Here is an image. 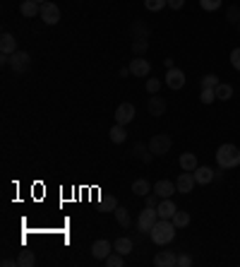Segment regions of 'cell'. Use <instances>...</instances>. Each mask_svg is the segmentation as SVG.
Instances as JSON below:
<instances>
[{
  "instance_id": "cell-1",
  "label": "cell",
  "mask_w": 240,
  "mask_h": 267,
  "mask_svg": "<svg viewBox=\"0 0 240 267\" xmlns=\"http://www.w3.org/2000/svg\"><path fill=\"white\" fill-rule=\"evenodd\" d=\"M175 231H178V226L173 224V219H159V222L154 224L149 236H152V241L156 245H166L175 238Z\"/></svg>"
},
{
  "instance_id": "cell-2",
  "label": "cell",
  "mask_w": 240,
  "mask_h": 267,
  "mask_svg": "<svg viewBox=\"0 0 240 267\" xmlns=\"http://www.w3.org/2000/svg\"><path fill=\"white\" fill-rule=\"evenodd\" d=\"M216 161L223 168H235L240 166V149L235 145H221L216 149Z\"/></svg>"
},
{
  "instance_id": "cell-3",
  "label": "cell",
  "mask_w": 240,
  "mask_h": 267,
  "mask_svg": "<svg viewBox=\"0 0 240 267\" xmlns=\"http://www.w3.org/2000/svg\"><path fill=\"white\" fill-rule=\"evenodd\" d=\"M159 222V212H156V207H144L142 212H140V217H137V229H140V234H152L154 224Z\"/></svg>"
},
{
  "instance_id": "cell-4",
  "label": "cell",
  "mask_w": 240,
  "mask_h": 267,
  "mask_svg": "<svg viewBox=\"0 0 240 267\" xmlns=\"http://www.w3.org/2000/svg\"><path fill=\"white\" fill-rule=\"evenodd\" d=\"M171 145H173V140H171V135H154L152 140H149V152L156 156H161V154H168V149H171Z\"/></svg>"
},
{
  "instance_id": "cell-5",
  "label": "cell",
  "mask_w": 240,
  "mask_h": 267,
  "mask_svg": "<svg viewBox=\"0 0 240 267\" xmlns=\"http://www.w3.org/2000/svg\"><path fill=\"white\" fill-rule=\"evenodd\" d=\"M32 65V56L27 53V51H15L10 56V67L17 72V75H24L27 70Z\"/></svg>"
},
{
  "instance_id": "cell-6",
  "label": "cell",
  "mask_w": 240,
  "mask_h": 267,
  "mask_svg": "<svg viewBox=\"0 0 240 267\" xmlns=\"http://www.w3.org/2000/svg\"><path fill=\"white\" fill-rule=\"evenodd\" d=\"M46 24H58L60 22V10L53 3H41V15H39Z\"/></svg>"
},
{
  "instance_id": "cell-7",
  "label": "cell",
  "mask_w": 240,
  "mask_h": 267,
  "mask_svg": "<svg viewBox=\"0 0 240 267\" xmlns=\"http://www.w3.org/2000/svg\"><path fill=\"white\" fill-rule=\"evenodd\" d=\"M195 183H197L195 173H192V171H185V173H180V176H178V181H175V188H178V193L187 195V193H192Z\"/></svg>"
},
{
  "instance_id": "cell-8",
  "label": "cell",
  "mask_w": 240,
  "mask_h": 267,
  "mask_svg": "<svg viewBox=\"0 0 240 267\" xmlns=\"http://www.w3.org/2000/svg\"><path fill=\"white\" fill-rule=\"evenodd\" d=\"M130 72L135 77H147L152 72V63L147 58H135V60H130Z\"/></svg>"
},
{
  "instance_id": "cell-9",
  "label": "cell",
  "mask_w": 240,
  "mask_h": 267,
  "mask_svg": "<svg viewBox=\"0 0 240 267\" xmlns=\"http://www.w3.org/2000/svg\"><path fill=\"white\" fill-rule=\"evenodd\" d=\"M166 84H168V89H183L185 87V72L178 67H171L166 75Z\"/></svg>"
},
{
  "instance_id": "cell-10",
  "label": "cell",
  "mask_w": 240,
  "mask_h": 267,
  "mask_svg": "<svg viewBox=\"0 0 240 267\" xmlns=\"http://www.w3.org/2000/svg\"><path fill=\"white\" fill-rule=\"evenodd\" d=\"M147 111H149V116H154V118H159V116H164L166 113V99L164 97H149V101H147Z\"/></svg>"
},
{
  "instance_id": "cell-11",
  "label": "cell",
  "mask_w": 240,
  "mask_h": 267,
  "mask_svg": "<svg viewBox=\"0 0 240 267\" xmlns=\"http://www.w3.org/2000/svg\"><path fill=\"white\" fill-rule=\"evenodd\" d=\"M132 118H135V106L132 104H120L115 109V123L128 125V123H132Z\"/></svg>"
},
{
  "instance_id": "cell-12",
  "label": "cell",
  "mask_w": 240,
  "mask_h": 267,
  "mask_svg": "<svg viewBox=\"0 0 240 267\" xmlns=\"http://www.w3.org/2000/svg\"><path fill=\"white\" fill-rule=\"evenodd\" d=\"M156 212H159V219H173V214L178 212V207H175V202L171 200V198H164V200L159 202Z\"/></svg>"
},
{
  "instance_id": "cell-13",
  "label": "cell",
  "mask_w": 240,
  "mask_h": 267,
  "mask_svg": "<svg viewBox=\"0 0 240 267\" xmlns=\"http://www.w3.org/2000/svg\"><path fill=\"white\" fill-rule=\"evenodd\" d=\"M15 51H17V39H15L10 32H5L0 36V53H3V56H12Z\"/></svg>"
},
{
  "instance_id": "cell-14",
  "label": "cell",
  "mask_w": 240,
  "mask_h": 267,
  "mask_svg": "<svg viewBox=\"0 0 240 267\" xmlns=\"http://www.w3.org/2000/svg\"><path fill=\"white\" fill-rule=\"evenodd\" d=\"M175 190L178 188H175L173 181H156V183H154V193H156L161 200H164V198H171Z\"/></svg>"
},
{
  "instance_id": "cell-15",
  "label": "cell",
  "mask_w": 240,
  "mask_h": 267,
  "mask_svg": "<svg viewBox=\"0 0 240 267\" xmlns=\"http://www.w3.org/2000/svg\"><path fill=\"white\" fill-rule=\"evenodd\" d=\"M154 265L156 267H175L178 265V257L173 255V250H161L159 255L154 257Z\"/></svg>"
},
{
  "instance_id": "cell-16",
  "label": "cell",
  "mask_w": 240,
  "mask_h": 267,
  "mask_svg": "<svg viewBox=\"0 0 240 267\" xmlns=\"http://www.w3.org/2000/svg\"><path fill=\"white\" fill-rule=\"evenodd\" d=\"M110 250H113V248H110V243H108V241H103V238L91 245V255L96 257V260H106V257L110 255Z\"/></svg>"
},
{
  "instance_id": "cell-17",
  "label": "cell",
  "mask_w": 240,
  "mask_h": 267,
  "mask_svg": "<svg viewBox=\"0 0 240 267\" xmlns=\"http://www.w3.org/2000/svg\"><path fill=\"white\" fill-rule=\"evenodd\" d=\"M20 12H22L24 17H29V20H34L36 15H41V5H39L36 0H24L22 5H20Z\"/></svg>"
},
{
  "instance_id": "cell-18",
  "label": "cell",
  "mask_w": 240,
  "mask_h": 267,
  "mask_svg": "<svg viewBox=\"0 0 240 267\" xmlns=\"http://www.w3.org/2000/svg\"><path fill=\"white\" fill-rule=\"evenodd\" d=\"M192 173H195V181L197 183H202V186H207V183L214 181V171H211L209 166H197Z\"/></svg>"
},
{
  "instance_id": "cell-19",
  "label": "cell",
  "mask_w": 240,
  "mask_h": 267,
  "mask_svg": "<svg viewBox=\"0 0 240 267\" xmlns=\"http://www.w3.org/2000/svg\"><path fill=\"white\" fill-rule=\"evenodd\" d=\"M110 142H115V145H120V142H125L128 140V130H125V125H120V123H115L113 128H110Z\"/></svg>"
},
{
  "instance_id": "cell-20",
  "label": "cell",
  "mask_w": 240,
  "mask_h": 267,
  "mask_svg": "<svg viewBox=\"0 0 240 267\" xmlns=\"http://www.w3.org/2000/svg\"><path fill=\"white\" fill-rule=\"evenodd\" d=\"M180 166L183 171H195L199 164H197V156L192 152H185V154H180Z\"/></svg>"
},
{
  "instance_id": "cell-21",
  "label": "cell",
  "mask_w": 240,
  "mask_h": 267,
  "mask_svg": "<svg viewBox=\"0 0 240 267\" xmlns=\"http://www.w3.org/2000/svg\"><path fill=\"white\" fill-rule=\"evenodd\" d=\"M130 34L135 36V39H149V27H147L144 22H132Z\"/></svg>"
},
{
  "instance_id": "cell-22",
  "label": "cell",
  "mask_w": 240,
  "mask_h": 267,
  "mask_svg": "<svg viewBox=\"0 0 240 267\" xmlns=\"http://www.w3.org/2000/svg\"><path fill=\"white\" fill-rule=\"evenodd\" d=\"M149 190H154V188H149V181H144V178H137V181L132 183V193L140 195V198L149 195Z\"/></svg>"
},
{
  "instance_id": "cell-23",
  "label": "cell",
  "mask_w": 240,
  "mask_h": 267,
  "mask_svg": "<svg viewBox=\"0 0 240 267\" xmlns=\"http://www.w3.org/2000/svg\"><path fill=\"white\" fill-rule=\"evenodd\" d=\"M113 250L120 253V255H130L132 253V241L130 238H118V241L113 243Z\"/></svg>"
},
{
  "instance_id": "cell-24",
  "label": "cell",
  "mask_w": 240,
  "mask_h": 267,
  "mask_svg": "<svg viewBox=\"0 0 240 267\" xmlns=\"http://www.w3.org/2000/svg\"><path fill=\"white\" fill-rule=\"evenodd\" d=\"M132 154L140 156L144 164H149V161H152V154H149V145H142V142H137V145L132 147Z\"/></svg>"
},
{
  "instance_id": "cell-25",
  "label": "cell",
  "mask_w": 240,
  "mask_h": 267,
  "mask_svg": "<svg viewBox=\"0 0 240 267\" xmlns=\"http://www.w3.org/2000/svg\"><path fill=\"white\" fill-rule=\"evenodd\" d=\"M36 262V255H34V250H22L20 257H17V267H32Z\"/></svg>"
},
{
  "instance_id": "cell-26",
  "label": "cell",
  "mask_w": 240,
  "mask_h": 267,
  "mask_svg": "<svg viewBox=\"0 0 240 267\" xmlns=\"http://www.w3.org/2000/svg\"><path fill=\"white\" fill-rule=\"evenodd\" d=\"M216 92V99H221V101H228L230 97H233V87L230 84H223V82H218V87L214 89Z\"/></svg>"
},
{
  "instance_id": "cell-27",
  "label": "cell",
  "mask_w": 240,
  "mask_h": 267,
  "mask_svg": "<svg viewBox=\"0 0 240 267\" xmlns=\"http://www.w3.org/2000/svg\"><path fill=\"white\" fill-rule=\"evenodd\" d=\"M115 219H118V224L123 229H128V226H130V212L118 205V207H115Z\"/></svg>"
},
{
  "instance_id": "cell-28",
  "label": "cell",
  "mask_w": 240,
  "mask_h": 267,
  "mask_svg": "<svg viewBox=\"0 0 240 267\" xmlns=\"http://www.w3.org/2000/svg\"><path fill=\"white\" fill-rule=\"evenodd\" d=\"M173 224L178 226V229H185L187 224H190V214H187V212H180V210H178L173 214Z\"/></svg>"
},
{
  "instance_id": "cell-29",
  "label": "cell",
  "mask_w": 240,
  "mask_h": 267,
  "mask_svg": "<svg viewBox=\"0 0 240 267\" xmlns=\"http://www.w3.org/2000/svg\"><path fill=\"white\" fill-rule=\"evenodd\" d=\"M147 48H149V39H135L132 41V53L135 56H142Z\"/></svg>"
},
{
  "instance_id": "cell-30",
  "label": "cell",
  "mask_w": 240,
  "mask_h": 267,
  "mask_svg": "<svg viewBox=\"0 0 240 267\" xmlns=\"http://www.w3.org/2000/svg\"><path fill=\"white\" fill-rule=\"evenodd\" d=\"M166 5H168V0H144V8L149 12H159V10H164Z\"/></svg>"
},
{
  "instance_id": "cell-31",
  "label": "cell",
  "mask_w": 240,
  "mask_h": 267,
  "mask_svg": "<svg viewBox=\"0 0 240 267\" xmlns=\"http://www.w3.org/2000/svg\"><path fill=\"white\" fill-rule=\"evenodd\" d=\"M125 255H120V253H110L108 257H106V265L108 267H123L125 265V260H123Z\"/></svg>"
},
{
  "instance_id": "cell-32",
  "label": "cell",
  "mask_w": 240,
  "mask_h": 267,
  "mask_svg": "<svg viewBox=\"0 0 240 267\" xmlns=\"http://www.w3.org/2000/svg\"><path fill=\"white\" fill-rule=\"evenodd\" d=\"M221 3L223 0H199V5H202V10H207V12H214L221 8Z\"/></svg>"
},
{
  "instance_id": "cell-33",
  "label": "cell",
  "mask_w": 240,
  "mask_h": 267,
  "mask_svg": "<svg viewBox=\"0 0 240 267\" xmlns=\"http://www.w3.org/2000/svg\"><path fill=\"white\" fill-rule=\"evenodd\" d=\"M216 87H218L216 75H204V77H202V89H216Z\"/></svg>"
},
{
  "instance_id": "cell-34",
  "label": "cell",
  "mask_w": 240,
  "mask_h": 267,
  "mask_svg": "<svg viewBox=\"0 0 240 267\" xmlns=\"http://www.w3.org/2000/svg\"><path fill=\"white\" fill-rule=\"evenodd\" d=\"M159 202H161V198H159L154 190L149 195H144V207H159Z\"/></svg>"
},
{
  "instance_id": "cell-35",
  "label": "cell",
  "mask_w": 240,
  "mask_h": 267,
  "mask_svg": "<svg viewBox=\"0 0 240 267\" xmlns=\"http://www.w3.org/2000/svg\"><path fill=\"white\" fill-rule=\"evenodd\" d=\"M214 99H216V92L214 89H202V97H199L202 104H211Z\"/></svg>"
},
{
  "instance_id": "cell-36",
  "label": "cell",
  "mask_w": 240,
  "mask_h": 267,
  "mask_svg": "<svg viewBox=\"0 0 240 267\" xmlns=\"http://www.w3.org/2000/svg\"><path fill=\"white\" fill-rule=\"evenodd\" d=\"M159 89H161V82H159V79H154V77L147 79V92H149V94H156Z\"/></svg>"
},
{
  "instance_id": "cell-37",
  "label": "cell",
  "mask_w": 240,
  "mask_h": 267,
  "mask_svg": "<svg viewBox=\"0 0 240 267\" xmlns=\"http://www.w3.org/2000/svg\"><path fill=\"white\" fill-rule=\"evenodd\" d=\"M230 65L240 70V48H233V53H230Z\"/></svg>"
},
{
  "instance_id": "cell-38",
  "label": "cell",
  "mask_w": 240,
  "mask_h": 267,
  "mask_svg": "<svg viewBox=\"0 0 240 267\" xmlns=\"http://www.w3.org/2000/svg\"><path fill=\"white\" fill-rule=\"evenodd\" d=\"M190 265H192V257L187 255V253L178 255V267H190Z\"/></svg>"
},
{
  "instance_id": "cell-39",
  "label": "cell",
  "mask_w": 240,
  "mask_h": 267,
  "mask_svg": "<svg viewBox=\"0 0 240 267\" xmlns=\"http://www.w3.org/2000/svg\"><path fill=\"white\" fill-rule=\"evenodd\" d=\"M228 22H240V10L233 5V8H228Z\"/></svg>"
},
{
  "instance_id": "cell-40",
  "label": "cell",
  "mask_w": 240,
  "mask_h": 267,
  "mask_svg": "<svg viewBox=\"0 0 240 267\" xmlns=\"http://www.w3.org/2000/svg\"><path fill=\"white\" fill-rule=\"evenodd\" d=\"M103 205H106L108 210H113V212H115V207H118V200H115V198L110 195V198H103Z\"/></svg>"
},
{
  "instance_id": "cell-41",
  "label": "cell",
  "mask_w": 240,
  "mask_h": 267,
  "mask_svg": "<svg viewBox=\"0 0 240 267\" xmlns=\"http://www.w3.org/2000/svg\"><path fill=\"white\" fill-rule=\"evenodd\" d=\"M183 5H185V0H168V8L171 10H180Z\"/></svg>"
},
{
  "instance_id": "cell-42",
  "label": "cell",
  "mask_w": 240,
  "mask_h": 267,
  "mask_svg": "<svg viewBox=\"0 0 240 267\" xmlns=\"http://www.w3.org/2000/svg\"><path fill=\"white\" fill-rule=\"evenodd\" d=\"M164 65L168 67V70H171V67H173V58H166V60H164Z\"/></svg>"
},
{
  "instance_id": "cell-43",
  "label": "cell",
  "mask_w": 240,
  "mask_h": 267,
  "mask_svg": "<svg viewBox=\"0 0 240 267\" xmlns=\"http://www.w3.org/2000/svg\"><path fill=\"white\" fill-rule=\"evenodd\" d=\"M36 3H39V5H41V3H48V0H36Z\"/></svg>"
},
{
  "instance_id": "cell-44",
  "label": "cell",
  "mask_w": 240,
  "mask_h": 267,
  "mask_svg": "<svg viewBox=\"0 0 240 267\" xmlns=\"http://www.w3.org/2000/svg\"><path fill=\"white\" fill-rule=\"evenodd\" d=\"M238 32H240V22H238Z\"/></svg>"
}]
</instances>
